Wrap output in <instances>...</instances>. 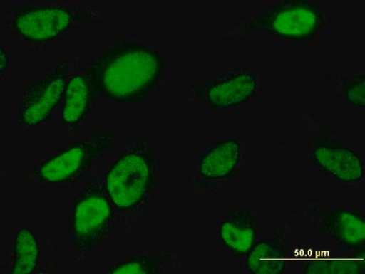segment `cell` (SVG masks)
<instances>
[{
	"instance_id": "obj_1",
	"label": "cell",
	"mask_w": 365,
	"mask_h": 274,
	"mask_svg": "<svg viewBox=\"0 0 365 274\" xmlns=\"http://www.w3.org/2000/svg\"><path fill=\"white\" fill-rule=\"evenodd\" d=\"M164 59L156 49L128 39H114L87 72L97 94L118 104L146 98L163 78Z\"/></svg>"
},
{
	"instance_id": "obj_2",
	"label": "cell",
	"mask_w": 365,
	"mask_h": 274,
	"mask_svg": "<svg viewBox=\"0 0 365 274\" xmlns=\"http://www.w3.org/2000/svg\"><path fill=\"white\" fill-rule=\"evenodd\" d=\"M158 177V159L150 138L135 140L108 171L104 181L121 215L134 216L146 205Z\"/></svg>"
},
{
	"instance_id": "obj_3",
	"label": "cell",
	"mask_w": 365,
	"mask_h": 274,
	"mask_svg": "<svg viewBox=\"0 0 365 274\" xmlns=\"http://www.w3.org/2000/svg\"><path fill=\"white\" fill-rule=\"evenodd\" d=\"M325 16L322 8L309 1H285L249 19L242 26L247 35L269 34L292 41L312 38L322 31Z\"/></svg>"
},
{
	"instance_id": "obj_4",
	"label": "cell",
	"mask_w": 365,
	"mask_h": 274,
	"mask_svg": "<svg viewBox=\"0 0 365 274\" xmlns=\"http://www.w3.org/2000/svg\"><path fill=\"white\" fill-rule=\"evenodd\" d=\"M115 130L101 131L76 142L73 147L46 161L31 174L38 183H74L81 179L104 153L116 144Z\"/></svg>"
},
{
	"instance_id": "obj_5",
	"label": "cell",
	"mask_w": 365,
	"mask_h": 274,
	"mask_svg": "<svg viewBox=\"0 0 365 274\" xmlns=\"http://www.w3.org/2000/svg\"><path fill=\"white\" fill-rule=\"evenodd\" d=\"M113 218V204L104 182L96 181L74 206L73 241L77 257H83L108 236Z\"/></svg>"
},
{
	"instance_id": "obj_6",
	"label": "cell",
	"mask_w": 365,
	"mask_h": 274,
	"mask_svg": "<svg viewBox=\"0 0 365 274\" xmlns=\"http://www.w3.org/2000/svg\"><path fill=\"white\" fill-rule=\"evenodd\" d=\"M73 68L71 60L60 61L30 85L19 107L21 127L34 128L49 119L64 96Z\"/></svg>"
},
{
	"instance_id": "obj_7",
	"label": "cell",
	"mask_w": 365,
	"mask_h": 274,
	"mask_svg": "<svg viewBox=\"0 0 365 274\" xmlns=\"http://www.w3.org/2000/svg\"><path fill=\"white\" fill-rule=\"evenodd\" d=\"M76 18V14L68 6L22 5L15 11L12 27L25 41L46 42L58 38L69 30Z\"/></svg>"
},
{
	"instance_id": "obj_8",
	"label": "cell",
	"mask_w": 365,
	"mask_h": 274,
	"mask_svg": "<svg viewBox=\"0 0 365 274\" xmlns=\"http://www.w3.org/2000/svg\"><path fill=\"white\" fill-rule=\"evenodd\" d=\"M257 80L249 73L220 75L195 87V96L216 108H230L247 102L255 94Z\"/></svg>"
},
{
	"instance_id": "obj_9",
	"label": "cell",
	"mask_w": 365,
	"mask_h": 274,
	"mask_svg": "<svg viewBox=\"0 0 365 274\" xmlns=\"http://www.w3.org/2000/svg\"><path fill=\"white\" fill-rule=\"evenodd\" d=\"M313 157L320 168L341 182L356 183L363 179V164L356 153L327 136L319 137Z\"/></svg>"
},
{
	"instance_id": "obj_10",
	"label": "cell",
	"mask_w": 365,
	"mask_h": 274,
	"mask_svg": "<svg viewBox=\"0 0 365 274\" xmlns=\"http://www.w3.org/2000/svg\"><path fill=\"white\" fill-rule=\"evenodd\" d=\"M314 216L324 231L342 246L364 248L365 223L361 216L344 209L315 211Z\"/></svg>"
},
{
	"instance_id": "obj_11",
	"label": "cell",
	"mask_w": 365,
	"mask_h": 274,
	"mask_svg": "<svg viewBox=\"0 0 365 274\" xmlns=\"http://www.w3.org/2000/svg\"><path fill=\"white\" fill-rule=\"evenodd\" d=\"M289 235L275 233L253 246L247 255L246 266L253 274H280L286 268Z\"/></svg>"
},
{
	"instance_id": "obj_12",
	"label": "cell",
	"mask_w": 365,
	"mask_h": 274,
	"mask_svg": "<svg viewBox=\"0 0 365 274\" xmlns=\"http://www.w3.org/2000/svg\"><path fill=\"white\" fill-rule=\"evenodd\" d=\"M97 92L90 73L76 74L69 80L64 93L63 122L75 127L91 112Z\"/></svg>"
},
{
	"instance_id": "obj_13",
	"label": "cell",
	"mask_w": 365,
	"mask_h": 274,
	"mask_svg": "<svg viewBox=\"0 0 365 274\" xmlns=\"http://www.w3.org/2000/svg\"><path fill=\"white\" fill-rule=\"evenodd\" d=\"M240 161L241 147L237 141L217 142L199 162V176L208 181L225 180L235 172Z\"/></svg>"
},
{
	"instance_id": "obj_14",
	"label": "cell",
	"mask_w": 365,
	"mask_h": 274,
	"mask_svg": "<svg viewBox=\"0 0 365 274\" xmlns=\"http://www.w3.org/2000/svg\"><path fill=\"white\" fill-rule=\"evenodd\" d=\"M256 217L247 208L234 214L220 225L219 235L232 254L248 255L256 244Z\"/></svg>"
},
{
	"instance_id": "obj_15",
	"label": "cell",
	"mask_w": 365,
	"mask_h": 274,
	"mask_svg": "<svg viewBox=\"0 0 365 274\" xmlns=\"http://www.w3.org/2000/svg\"><path fill=\"white\" fill-rule=\"evenodd\" d=\"M175 257L170 252H149L108 268L106 273L114 274H160L167 272L174 264Z\"/></svg>"
},
{
	"instance_id": "obj_16",
	"label": "cell",
	"mask_w": 365,
	"mask_h": 274,
	"mask_svg": "<svg viewBox=\"0 0 365 274\" xmlns=\"http://www.w3.org/2000/svg\"><path fill=\"white\" fill-rule=\"evenodd\" d=\"M40 249L34 234L27 227L21 228L15 237L12 274L34 273L39 260Z\"/></svg>"
},
{
	"instance_id": "obj_17",
	"label": "cell",
	"mask_w": 365,
	"mask_h": 274,
	"mask_svg": "<svg viewBox=\"0 0 365 274\" xmlns=\"http://www.w3.org/2000/svg\"><path fill=\"white\" fill-rule=\"evenodd\" d=\"M365 271L364 256H326L309 260L305 273L309 274H353Z\"/></svg>"
},
{
	"instance_id": "obj_18",
	"label": "cell",
	"mask_w": 365,
	"mask_h": 274,
	"mask_svg": "<svg viewBox=\"0 0 365 274\" xmlns=\"http://www.w3.org/2000/svg\"><path fill=\"white\" fill-rule=\"evenodd\" d=\"M365 78L364 75H357L347 79L344 85L346 100L356 107L365 105Z\"/></svg>"
},
{
	"instance_id": "obj_19",
	"label": "cell",
	"mask_w": 365,
	"mask_h": 274,
	"mask_svg": "<svg viewBox=\"0 0 365 274\" xmlns=\"http://www.w3.org/2000/svg\"><path fill=\"white\" fill-rule=\"evenodd\" d=\"M9 64V58L6 53L1 49V72L3 73L7 68Z\"/></svg>"
}]
</instances>
